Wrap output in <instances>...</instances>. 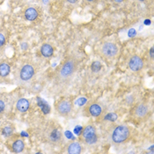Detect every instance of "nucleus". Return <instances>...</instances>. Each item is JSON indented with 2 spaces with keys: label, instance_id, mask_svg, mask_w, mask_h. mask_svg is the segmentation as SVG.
Instances as JSON below:
<instances>
[{
  "label": "nucleus",
  "instance_id": "f257e3e1",
  "mask_svg": "<svg viewBox=\"0 0 154 154\" xmlns=\"http://www.w3.org/2000/svg\"><path fill=\"white\" fill-rule=\"evenodd\" d=\"M79 60L75 56H69L57 69L55 76V82L60 86H63L71 82L78 71Z\"/></svg>",
  "mask_w": 154,
  "mask_h": 154
},
{
  "label": "nucleus",
  "instance_id": "f03ea898",
  "mask_svg": "<svg viewBox=\"0 0 154 154\" xmlns=\"http://www.w3.org/2000/svg\"><path fill=\"white\" fill-rule=\"evenodd\" d=\"M134 135V130L128 124L122 123L112 126L107 132V140L114 145L128 143Z\"/></svg>",
  "mask_w": 154,
  "mask_h": 154
},
{
  "label": "nucleus",
  "instance_id": "7ed1b4c3",
  "mask_svg": "<svg viewBox=\"0 0 154 154\" xmlns=\"http://www.w3.org/2000/svg\"><path fill=\"white\" fill-rule=\"evenodd\" d=\"M119 45L112 41H106L100 43L97 47V53L102 59L106 61H112L116 59L120 53Z\"/></svg>",
  "mask_w": 154,
  "mask_h": 154
},
{
  "label": "nucleus",
  "instance_id": "20e7f679",
  "mask_svg": "<svg viewBox=\"0 0 154 154\" xmlns=\"http://www.w3.org/2000/svg\"><path fill=\"white\" fill-rule=\"evenodd\" d=\"M83 114L87 117H93L97 120L102 119L105 116V107L99 100H92L84 106Z\"/></svg>",
  "mask_w": 154,
  "mask_h": 154
},
{
  "label": "nucleus",
  "instance_id": "39448f33",
  "mask_svg": "<svg viewBox=\"0 0 154 154\" xmlns=\"http://www.w3.org/2000/svg\"><path fill=\"white\" fill-rule=\"evenodd\" d=\"M79 141L85 146L93 147L98 143V134L97 130L94 124L86 125L79 135Z\"/></svg>",
  "mask_w": 154,
  "mask_h": 154
},
{
  "label": "nucleus",
  "instance_id": "423d86ee",
  "mask_svg": "<svg viewBox=\"0 0 154 154\" xmlns=\"http://www.w3.org/2000/svg\"><path fill=\"white\" fill-rule=\"evenodd\" d=\"M36 73L35 66L31 63H26L16 71V80L19 84H26L32 80Z\"/></svg>",
  "mask_w": 154,
  "mask_h": 154
},
{
  "label": "nucleus",
  "instance_id": "0eeeda50",
  "mask_svg": "<svg viewBox=\"0 0 154 154\" xmlns=\"http://www.w3.org/2000/svg\"><path fill=\"white\" fill-rule=\"evenodd\" d=\"M152 106L148 101H140L132 108L131 117L137 122H144L152 115Z\"/></svg>",
  "mask_w": 154,
  "mask_h": 154
},
{
  "label": "nucleus",
  "instance_id": "6e6552de",
  "mask_svg": "<svg viewBox=\"0 0 154 154\" xmlns=\"http://www.w3.org/2000/svg\"><path fill=\"white\" fill-rule=\"evenodd\" d=\"M73 102L69 98H61L55 103V109L57 113L63 116L67 117L73 112Z\"/></svg>",
  "mask_w": 154,
  "mask_h": 154
},
{
  "label": "nucleus",
  "instance_id": "1a4fd4ad",
  "mask_svg": "<svg viewBox=\"0 0 154 154\" xmlns=\"http://www.w3.org/2000/svg\"><path fill=\"white\" fill-rule=\"evenodd\" d=\"M127 64H128V68L130 69V71L131 72H134V73L141 71L143 70V66H144L143 60L138 55H132V56H131L128 58Z\"/></svg>",
  "mask_w": 154,
  "mask_h": 154
},
{
  "label": "nucleus",
  "instance_id": "9d476101",
  "mask_svg": "<svg viewBox=\"0 0 154 154\" xmlns=\"http://www.w3.org/2000/svg\"><path fill=\"white\" fill-rule=\"evenodd\" d=\"M11 140V150L12 152L15 153H20L25 150L26 147V143H25V140L23 138L19 136V135H12L10 137H8Z\"/></svg>",
  "mask_w": 154,
  "mask_h": 154
},
{
  "label": "nucleus",
  "instance_id": "9b49d317",
  "mask_svg": "<svg viewBox=\"0 0 154 154\" xmlns=\"http://www.w3.org/2000/svg\"><path fill=\"white\" fill-rule=\"evenodd\" d=\"M47 139L52 144H60L63 141V134L58 127H53L48 132Z\"/></svg>",
  "mask_w": 154,
  "mask_h": 154
},
{
  "label": "nucleus",
  "instance_id": "f8f14e48",
  "mask_svg": "<svg viewBox=\"0 0 154 154\" xmlns=\"http://www.w3.org/2000/svg\"><path fill=\"white\" fill-rule=\"evenodd\" d=\"M63 153L67 154H80L83 152V144L79 141L69 142L63 148Z\"/></svg>",
  "mask_w": 154,
  "mask_h": 154
},
{
  "label": "nucleus",
  "instance_id": "ddd939ff",
  "mask_svg": "<svg viewBox=\"0 0 154 154\" xmlns=\"http://www.w3.org/2000/svg\"><path fill=\"white\" fill-rule=\"evenodd\" d=\"M39 15H40V11L37 7H35V6H28L23 12L25 20L28 21H35L38 19Z\"/></svg>",
  "mask_w": 154,
  "mask_h": 154
},
{
  "label": "nucleus",
  "instance_id": "4468645a",
  "mask_svg": "<svg viewBox=\"0 0 154 154\" xmlns=\"http://www.w3.org/2000/svg\"><path fill=\"white\" fill-rule=\"evenodd\" d=\"M15 107L17 111H19L20 113H25L30 107V101L26 98H20L17 100L15 104Z\"/></svg>",
  "mask_w": 154,
  "mask_h": 154
},
{
  "label": "nucleus",
  "instance_id": "2eb2a0df",
  "mask_svg": "<svg viewBox=\"0 0 154 154\" xmlns=\"http://www.w3.org/2000/svg\"><path fill=\"white\" fill-rule=\"evenodd\" d=\"M40 51H41V54L44 57L49 58L54 54V48L52 47V45H50L49 43H44L41 46Z\"/></svg>",
  "mask_w": 154,
  "mask_h": 154
},
{
  "label": "nucleus",
  "instance_id": "dca6fc26",
  "mask_svg": "<svg viewBox=\"0 0 154 154\" xmlns=\"http://www.w3.org/2000/svg\"><path fill=\"white\" fill-rule=\"evenodd\" d=\"M11 72V65L7 62H2L0 63V78H6Z\"/></svg>",
  "mask_w": 154,
  "mask_h": 154
},
{
  "label": "nucleus",
  "instance_id": "f3484780",
  "mask_svg": "<svg viewBox=\"0 0 154 154\" xmlns=\"http://www.w3.org/2000/svg\"><path fill=\"white\" fill-rule=\"evenodd\" d=\"M2 133L5 137H10L11 136L13 135V129H12V126H5V127H4Z\"/></svg>",
  "mask_w": 154,
  "mask_h": 154
},
{
  "label": "nucleus",
  "instance_id": "a211bd4d",
  "mask_svg": "<svg viewBox=\"0 0 154 154\" xmlns=\"http://www.w3.org/2000/svg\"><path fill=\"white\" fill-rule=\"evenodd\" d=\"M6 41H7V36L5 32L0 30V48H2L6 44Z\"/></svg>",
  "mask_w": 154,
  "mask_h": 154
},
{
  "label": "nucleus",
  "instance_id": "6ab92c4d",
  "mask_svg": "<svg viewBox=\"0 0 154 154\" xmlns=\"http://www.w3.org/2000/svg\"><path fill=\"white\" fill-rule=\"evenodd\" d=\"M5 107H6L5 100L2 95H0V116L4 114V112L5 110Z\"/></svg>",
  "mask_w": 154,
  "mask_h": 154
},
{
  "label": "nucleus",
  "instance_id": "aec40b11",
  "mask_svg": "<svg viewBox=\"0 0 154 154\" xmlns=\"http://www.w3.org/2000/svg\"><path fill=\"white\" fill-rule=\"evenodd\" d=\"M84 3L85 4H86V5H93V4H94L96 3L98 0H83Z\"/></svg>",
  "mask_w": 154,
  "mask_h": 154
},
{
  "label": "nucleus",
  "instance_id": "412c9836",
  "mask_svg": "<svg viewBox=\"0 0 154 154\" xmlns=\"http://www.w3.org/2000/svg\"><path fill=\"white\" fill-rule=\"evenodd\" d=\"M141 3H144V4H149V3H152L153 0H137Z\"/></svg>",
  "mask_w": 154,
  "mask_h": 154
},
{
  "label": "nucleus",
  "instance_id": "4be33fe9",
  "mask_svg": "<svg viewBox=\"0 0 154 154\" xmlns=\"http://www.w3.org/2000/svg\"><path fill=\"white\" fill-rule=\"evenodd\" d=\"M68 3H70V4H72V5H74V4H76V3H78L79 2V0H66Z\"/></svg>",
  "mask_w": 154,
  "mask_h": 154
},
{
  "label": "nucleus",
  "instance_id": "5701e85b",
  "mask_svg": "<svg viewBox=\"0 0 154 154\" xmlns=\"http://www.w3.org/2000/svg\"><path fill=\"white\" fill-rule=\"evenodd\" d=\"M114 3H116V4H121V3H122V2H124L125 0H112Z\"/></svg>",
  "mask_w": 154,
  "mask_h": 154
},
{
  "label": "nucleus",
  "instance_id": "b1692460",
  "mask_svg": "<svg viewBox=\"0 0 154 154\" xmlns=\"http://www.w3.org/2000/svg\"><path fill=\"white\" fill-rule=\"evenodd\" d=\"M153 48H151V57L153 58Z\"/></svg>",
  "mask_w": 154,
  "mask_h": 154
}]
</instances>
